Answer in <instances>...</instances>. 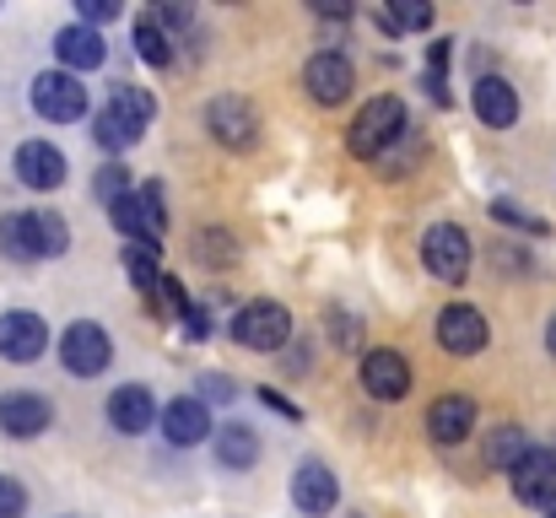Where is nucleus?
Listing matches in <instances>:
<instances>
[{
	"mask_svg": "<svg viewBox=\"0 0 556 518\" xmlns=\"http://www.w3.org/2000/svg\"><path fill=\"white\" fill-rule=\"evenodd\" d=\"M71 249V227L60 211H5L0 216V254L16 265L60 260Z\"/></svg>",
	"mask_w": 556,
	"mask_h": 518,
	"instance_id": "1",
	"label": "nucleus"
},
{
	"mask_svg": "<svg viewBox=\"0 0 556 518\" xmlns=\"http://www.w3.org/2000/svg\"><path fill=\"white\" fill-rule=\"evenodd\" d=\"M405 136H410V109H405L394 92H383V98H368V103L357 109V119H352V130H346V152L363 157V163H378V157H389L394 141H405Z\"/></svg>",
	"mask_w": 556,
	"mask_h": 518,
	"instance_id": "2",
	"label": "nucleus"
},
{
	"mask_svg": "<svg viewBox=\"0 0 556 518\" xmlns=\"http://www.w3.org/2000/svg\"><path fill=\"white\" fill-rule=\"evenodd\" d=\"M227 336H232V345H243V351H287L292 345V314L276 298H254V303H243L232 314Z\"/></svg>",
	"mask_w": 556,
	"mask_h": 518,
	"instance_id": "3",
	"label": "nucleus"
},
{
	"mask_svg": "<svg viewBox=\"0 0 556 518\" xmlns=\"http://www.w3.org/2000/svg\"><path fill=\"white\" fill-rule=\"evenodd\" d=\"M470 260H476V249H470V232H465V227H454V222H432V227L421 232V265H427L432 281L459 287V281L470 276Z\"/></svg>",
	"mask_w": 556,
	"mask_h": 518,
	"instance_id": "4",
	"label": "nucleus"
},
{
	"mask_svg": "<svg viewBox=\"0 0 556 518\" xmlns=\"http://www.w3.org/2000/svg\"><path fill=\"white\" fill-rule=\"evenodd\" d=\"M33 114L49 125H76L87 119V87L71 71H38L33 76Z\"/></svg>",
	"mask_w": 556,
	"mask_h": 518,
	"instance_id": "5",
	"label": "nucleus"
},
{
	"mask_svg": "<svg viewBox=\"0 0 556 518\" xmlns=\"http://www.w3.org/2000/svg\"><path fill=\"white\" fill-rule=\"evenodd\" d=\"M205 130H211L216 147L249 152V147L260 141V109H254L249 98H238V92H222V98L205 103Z\"/></svg>",
	"mask_w": 556,
	"mask_h": 518,
	"instance_id": "6",
	"label": "nucleus"
},
{
	"mask_svg": "<svg viewBox=\"0 0 556 518\" xmlns=\"http://www.w3.org/2000/svg\"><path fill=\"white\" fill-rule=\"evenodd\" d=\"M357 87V65L341 54V49H319L303 60V92L319 103V109H341Z\"/></svg>",
	"mask_w": 556,
	"mask_h": 518,
	"instance_id": "7",
	"label": "nucleus"
},
{
	"mask_svg": "<svg viewBox=\"0 0 556 518\" xmlns=\"http://www.w3.org/2000/svg\"><path fill=\"white\" fill-rule=\"evenodd\" d=\"M60 362H65V372H76V378H98L109 362H114V336L103 330V325H92V319H76V325H65L60 330Z\"/></svg>",
	"mask_w": 556,
	"mask_h": 518,
	"instance_id": "8",
	"label": "nucleus"
},
{
	"mask_svg": "<svg viewBox=\"0 0 556 518\" xmlns=\"http://www.w3.org/2000/svg\"><path fill=\"white\" fill-rule=\"evenodd\" d=\"M508 487H514V497L525 503V508H556V448L546 443H535L514 470H508Z\"/></svg>",
	"mask_w": 556,
	"mask_h": 518,
	"instance_id": "9",
	"label": "nucleus"
},
{
	"mask_svg": "<svg viewBox=\"0 0 556 518\" xmlns=\"http://www.w3.org/2000/svg\"><path fill=\"white\" fill-rule=\"evenodd\" d=\"M438 345H443L448 356H481V351L492 345L486 314H481L476 303H448V308L438 314Z\"/></svg>",
	"mask_w": 556,
	"mask_h": 518,
	"instance_id": "10",
	"label": "nucleus"
},
{
	"mask_svg": "<svg viewBox=\"0 0 556 518\" xmlns=\"http://www.w3.org/2000/svg\"><path fill=\"white\" fill-rule=\"evenodd\" d=\"M410 383H416V372H410V362H405L394 345H372V351H363V389H368L378 405L405 400Z\"/></svg>",
	"mask_w": 556,
	"mask_h": 518,
	"instance_id": "11",
	"label": "nucleus"
},
{
	"mask_svg": "<svg viewBox=\"0 0 556 518\" xmlns=\"http://www.w3.org/2000/svg\"><path fill=\"white\" fill-rule=\"evenodd\" d=\"M54 427V405L38 394V389H5L0 394V432L27 443V438H43Z\"/></svg>",
	"mask_w": 556,
	"mask_h": 518,
	"instance_id": "12",
	"label": "nucleus"
},
{
	"mask_svg": "<svg viewBox=\"0 0 556 518\" xmlns=\"http://www.w3.org/2000/svg\"><path fill=\"white\" fill-rule=\"evenodd\" d=\"M11 173H16V184H22V189L49 194V189H60V184L71 178V163H65V152H60V147H49V141H22V147H16V157H11Z\"/></svg>",
	"mask_w": 556,
	"mask_h": 518,
	"instance_id": "13",
	"label": "nucleus"
},
{
	"mask_svg": "<svg viewBox=\"0 0 556 518\" xmlns=\"http://www.w3.org/2000/svg\"><path fill=\"white\" fill-rule=\"evenodd\" d=\"M336 503H341V487H336L330 465H325V459H303V465L292 470V508L303 518H330Z\"/></svg>",
	"mask_w": 556,
	"mask_h": 518,
	"instance_id": "14",
	"label": "nucleus"
},
{
	"mask_svg": "<svg viewBox=\"0 0 556 518\" xmlns=\"http://www.w3.org/2000/svg\"><path fill=\"white\" fill-rule=\"evenodd\" d=\"M470 109H476V119H481L486 130H514V125H519V92H514L508 76H492V71L476 76Z\"/></svg>",
	"mask_w": 556,
	"mask_h": 518,
	"instance_id": "15",
	"label": "nucleus"
},
{
	"mask_svg": "<svg viewBox=\"0 0 556 518\" xmlns=\"http://www.w3.org/2000/svg\"><path fill=\"white\" fill-rule=\"evenodd\" d=\"M476 432V400L470 394H438L427 405V438L438 448H459Z\"/></svg>",
	"mask_w": 556,
	"mask_h": 518,
	"instance_id": "16",
	"label": "nucleus"
},
{
	"mask_svg": "<svg viewBox=\"0 0 556 518\" xmlns=\"http://www.w3.org/2000/svg\"><path fill=\"white\" fill-rule=\"evenodd\" d=\"M49 351V325L38 319V314H27V308H11V314H0V356L5 362H38Z\"/></svg>",
	"mask_w": 556,
	"mask_h": 518,
	"instance_id": "17",
	"label": "nucleus"
},
{
	"mask_svg": "<svg viewBox=\"0 0 556 518\" xmlns=\"http://www.w3.org/2000/svg\"><path fill=\"white\" fill-rule=\"evenodd\" d=\"M157 416H163V410H157V394H152L147 383H119V389L109 394V427L125 432V438L152 432Z\"/></svg>",
	"mask_w": 556,
	"mask_h": 518,
	"instance_id": "18",
	"label": "nucleus"
},
{
	"mask_svg": "<svg viewBox=\"0 0 556 518\" xmlns=\"http://www.w3.org/2000/svg\"><path fill=\"white\" fill-rule=\"evenodd\" d=\"M163 438L174 443V448H194V443H205L216 427H211V405L200 400V394H185V400H168L163 405Z\"/></svg>",
	"mask_w": 556,
	"mask_h": 518,
	"instance_id": "19",
	"label": "nucleus"
},
{
	"mask_svg": "<svg viewBox=\"0 0 556 518\" xmlns=\"http://www.w3.org/2000/svg\"><path fill=\"white\" fill-rule=\"evenodd\" d=\"M54 60H60V71H71V76H87V71H98V65L109 60V49H103V33H98V27H81V22L60 27V33H54Z\"/></svg>",
	"mask_w": 556,
	"mask_h": 518,
	"instance_id": "20",
	"label": "nucleus"
},
{
	"mask_svg": "<svg viewBox=\"0 0 556 518\" xmlns=\"http://www.w3.org/2000/svg\"><path fill=\"white\" fill-rule=\"evenodd\" d=\"M211 454L222 470H254L260 465V432L243 427V421H227L216 438H211Z\"/></svg>",
	"mask_w": 556,
	"mask_h": 518,
	"instance_id": "21",
	"label": "nucleus"
},
{
	"mask_svg": "<svg viewBox=\"0 0 556 518\" xmlns=\"http://www.w3.org/2000/svg\"><path fill=\"white\" fill-rule=\"evenodd\" d=\"M530 448H535V443H530V432H525V427H514V421H503V427H492V432H486V443H481V465H486V470H514Z\"/></svg>",
	"mask_w": 556,
	"mask_h": 518,
	"instance_id": "22",
	"label": "nucleus"
},
{
	"mask_svg": "<svg viewBox=\"0 0 556 518\" xmlns=\"http://www.w3.org/2000/svg\"><path fill=\"white\" fill-rule=\"evenodd\" d=\"M109 222H114V232H119L125 243H157V227H152V216H147V205H141V189L125 194V200H114V205H109Z\"/></svg>",
	"mask_w": 556,
	"mask_h": 518,
	"instance_id": "23",
	"label": "nucleus"
},
{
	"mask_svg": "<svg viewBox=\"0 0 556 518\" xmlns=\"http://www.w3.org/2000/svg\"><path fill=\"white\" fill-rule=\"evenodd\" d=\"M109 109H114L119 119H130L136 130H147V125L157 119V98H152L147 87H136V81H114V87H109Z\"/></svg>",
	"mask_w": 556,
	"mask_h": 518,
	"instance_id": "24",
	"label": "nucleus"
},
{
	"mask_svg": "<svg viewBox=\"0 0 556 518\" xmlns=\"http://www.w3.org/2000/svg\"><path fill=\"white\" fill-rule=\"evenodd\" d=\"M141 136H147V130H136L130 119H119L114 109H98V114H92V141H98L114 163H119V152H130Z\"/></svg>",
	"mask_w": 556,
	"mask_h": 518,
	"instance_id": "25",
	"label": "nucleus"
},
{
	"mask_svg": "<svg viewBox=\"0 0 556 518\" xmlns=\"http://www.w3.org/2000/svg\"><path fill=\"white\" fill-rule=\"evenodd\" d=\"M125 276L147 298H157V287H163V249L157 243H125Z\"/></svg>",
	"mask_w": 556,
	"mask_h": 518,
	"instance_id": "26",
	"label": "nucleus"
},
{
	"mask_svg": "<svg viewBox=\"0 0 556 518\" xmlns=\"http://www.w3.org/2000/svg\"><path fill=\"white\" fill-rule=\"evenodd\" d=\"M378 27H383L389 38H400V33H427V27H432V5H427V0H389V5L378 11Z\"/></svg>",
	"mask_w": 556,
	"mask_h": 518,
	"instance_id": "27",
	"label": "nucleus"
},
{
	"mask_svg": "<svg viewBox=\"0 0 556 518\" xmlns=\"http://www.w3.org/2000/svg\"><path fill=\"white\" fill-rule=\"evenodd\" d=\"M130 43H136V54L152 65V71H168L174 65V38L152 22V16H136V27H130Z\"/></svg>",
	"mask_w": 556,
	"mask_h": 518,
	"instance_id": "28",
	"label": "nucleus"
},
{
	"mask_svg": "<svg viewBox=\"0 0 556 518\" xmlns=\"http://www.w3.org/2000/svg\"><path fill=\"white\" fill-rule=\"evenodd\" d=\"M194 260L205 270H227V265H238V238L222 232V227H200L194 232Z\"/></svg>",
	"mask_w": 556,
	"mask_h": 518,
	"instance_id": "29",
	"label": "nucleus"
},
{
	"mask_svg": "<svg viewBox=\"0 0 556 518\" xmlns=\"http://www.w3.org/2000/svg\"><path fill=\"white\" fill-rule=\"evenodd\" d=\"M92 194L103 200V205H114V200H125V194H136V178L125 163H103V168L92 173Z\"/></svg>",
	"mask_w": 556,
	"mask_h": 518,
	"instance_id": "30",
	"label": "nucleus"
},
{
	"mask_svg": "<svg viewBox=\"0 0 556 518\" xmlns=\"http://www.w3.org/2000/svg\"><path fill=\"white\" fill-rule=\"evenodd\" d=\"M492 216H497L503 227H519V232H552L535 211H525V205H514V200H492Z\"/></svg>",
	"mask_w": 556,
	"mask_h": 518,
	"instance_id": "31",
	"label": "nucleus"
},
{
	"mask_svg": "<svg viewBox=\"0 0 556 518\" xmlns=\"http://www.w3.org/2000/svg\"><path fill=\"white\" fill-rule=\"evenodd\" d=\"M200 400L205 405H232L238 400V383H232V372H200Z\"/></svg>",
	"mask_w": 556,
	"mask_h": 518,
	"instance_id": "32",
	"label": "nucleus"
},
{
	"mask_svg": "<svg viewBox=\"0 0 556 518\" xmlns=\"http://www.w3.org/2000/svg\"><path fill=\"white\" fill-rule=\"evenodd\" d=\"M152 22H157V27H163L168 38H179L189 22H194V5H189V0H163V5L152 11Z\"/></svg>",
	"mask_w": 556,
	"mask_h": 518,
	"instance_id": "33",
	"label": "nucleus"
},
{
	"mask_svg": "<svg viewBox=\"0 0 556 518\" xmlns=\"http://www.w3.org/2000/svg\"><path fill=\"white\" fill-rule=\"evenodd\" d=\"M0 518H27V487L16 476H0Z\"/></svg>",
	"mask_w": 556,
	"mask_h": 518,
	"instance_id": "34",
	"label": "nucleus"
},
{
	"mask_svg": "<svg viewBox=\"0 0 556 518\" xmlns=\"http://www.w3.org/2000/svg\"><path fill=\"white\" fill-rule=\"evenodd\" d=\"M157 298H163V319H185V314H189V292H185V281H174V276H163V287H157Z\"/></svg>",
	"mask_w": 556,
	"mask_h": 518,
	"instance_id": "35",
	"label": "nucleus"
},
{
	"mask_svg": "<svg viewBox=\"0 0 556 518\" xmlns=\"http://www.w3.org/2000/svg\"><path fill=\"white\" fill-rule=\"evenodd\" d=\"M119 16V0H76V22L81 27H103Z\"/></svg>",
	"mask_w": 556,
	"mask_h": 518,
	"instance_id": "36",
	"label": "nucleus"
},
{
	"mask_svg": "<svg viewBox=\"0 0 556 518\" xmlns=\"http://www.w3.org/2000/svg\"><path fill=\"white\" fill-rule=\"evenodd\" d=\"M141 205H147V216H152V227H157V238H163V227H168V194H163L157 178L141 184Z\"/></svg>",
	"mask_w": 556,
	"mask_h": 518,
	"instance_id": "37",
	"label": "nucleus"
},
{
	"mask_svg": "<svg viewBox=\"0 0 556 518\" xmlns=\"http://www.w3.org/2000/svg\"><path fill=\"white\" fill-rule=\"evenodd\" d=\"M330 336L341 341V351H357V341H363V319H346L341 308H330Z\"/></svg>",
	"mask_w": 556,
	"mask_h": 518,
	"instance_id": "38",
	"label": "nucleus"
},
{
	"mask_svg": "<svg viewBox=\"0 0 556 518\" xmlns=\"http://www.w3.org/2000/svg\"><path fill=\"white\" fill-rule=\"evenodd\" d=\"M448 60H454V38L427 43V76H443V81H448Z\"/></svg>",
	"mask_w": 556,
	"mask_h": 518,
	"instance_id": "39",
	"label": "nucleus"
},
{
	"mask_svg": "<svg viewBox=\"0 0 556 518\" xmlns=\"http://www.w3.org/2000/svg\"><path fill=\"white\" fill-rule=\"evenodd\" d=\"M260 405H270V410H276V416H287V421H298V416H303V410H298L287 394H276V389H260Z\"/></svg>",
	"mask_w": 556,
	"mask_h": 518,
	"instance_id": "40",
	"label": "nucleus"
},
{
	"mask_svg": "<svg viewBox=\"0 0 556 518\" xmlns=\"http://www.w3.org/2000/svg\"><path fill=\"white\" fill-rule=\"evenodd\" d=\"M546 351L556 356V314H552V325H546Z\"/></svg>",
	"mask_w": 556,
	"mask_h": 518,
	"instance_id": "41",
	"label": "nucleus"
},
{
	"mask_svg": "<svg viewBox=\"0 0 556 518\" xmlns=\"http://www.w3.org/2000/svg\"><path fill=\"white\" fill-rule=\"evenodd\" d=\"M546 518H556V508H552V514H546Z\"/></svg>",
	"mask_w": 556,
	"mask_h": 518,
	"instance_id": "42",
	"label": "nucleus"
},
{
	"mask_svg": "<svg viewBox=\"0 0 556 518\" xmlns=\"http://www.w3.org/2000/svg\"><path fill=\"white\" fill-rule=\"evenodd\" d=\"M352 518H357V514H352Z\"/></svg>",
	"mask_w": 556,
	"mask_h": 518,
	"instance_id": "43",
	"label": "nucleus"
}]
</instances>
